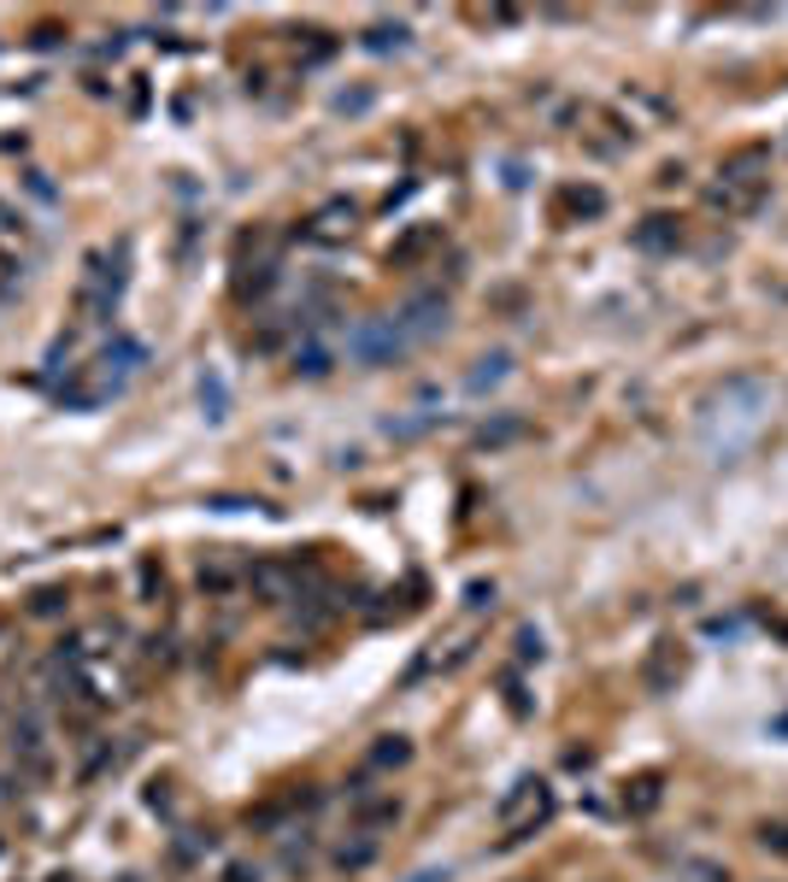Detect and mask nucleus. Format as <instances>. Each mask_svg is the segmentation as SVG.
<instances>
[{"instance_id": "10", "label": "nucleus", "mask_w": 788, "mask_h": 882, "mask_svg": "<svg viewBox=\"0 0 788 882\" xmlns=\"http://www.w3.org/2000/svg\"><path fill=\"white\" fill-rule=\"evenodd\" d=\"M659 801H665V776H659V771H647V776H636V783L624 789V812H630V818L659 812Z\"/></svg>"}, {"instance_id": "14", "label": "nucleus", "mask_w": 788, "mask_h": 882, "mask_svg": "<svg viewBox=\"0 0 788 882\" xmlns=\"http://www.w3.org/2000/svg\"><path fill=\"white\" fill-rule=\"evenodd\" d=\"M436 242H441V230H436V224H418V230H406L401 242L388 247V265H413L418 253H430Z\"/></svg>"}, {"instance_id": "17", "label": "nucleus", "mask_w": 788, "mask_h": 882, "mask_svg": "<svg viewBox=\"0 0 788 882\" xmlns=\"http://www.w3.org/2000/svg\"><path fill=\"white\" fill-rule=\"evenodd\" d=\"M559 200H565L571 212H582V218H601V212H606V195L594 189V183H577V189H565Z\"/></svg>"}, {"instance_id": "22", "label": "nucleus", "mask_w": 788, "mask_h": 882, "mask_svg": "<svg viewBox=\"0 0 788 882\" xmlns=\"http://www.w3.org/2000/svg\"><path fill=\"white\" fill-rule=\"evenodd\" d=\"M200 406H207V418H225V383L212 371H200Z\"/></svg>"}, {"instance_id": "21", "label": "nucleus", "mask_w": 788, "mask_h": 882, "mask_svg": "<svg viewBox=\"0 0 788 882\" xmlns=\"http://www.w3.org/2000/svg\"><path fill=\"white\" fill-rule=\"evenodd\" d=\"M365 47H371V54H401V47H406V24H371Z\"/></svg>"}, {"instance_id": "1", "label": "nucleus", "mask_w": 788, "mask_h": 882, "mask_svg": "<svg viewBox=\"0 0 788 882\" xmlns=\"http://www.w3.org/2000/svg\"><path fill=\"white\" fill-rule=\"evenodd\" d=\"M494 818H501V829H506V847H512V841H529L547 818H554V789H547L541 776H518V783L501 794Z\"/></svg>"}, {"instance_id": "29", "label": "nucleus", "mask_w": 788, "mask_h": 882, "mask_svg": "<svg viewBox=\"0 0 788 882\" xmlns=\"http://www.w3.org/2000/svg\"><path fill=\"white\" fill-rule=\"evenodd\" d=\"M518 659L529 665V659H541V636L536 630H518Z\"/></svg>"}, {"instance_id": "13", "label": "nucleus", "mask_w": 788, "mask_h": 882, "mask_svg": "<svg viewBox=\"0 0 788 882\" xmlns=\"http://www.w3.org/2000/svg\"><path fill=\"white\" fill-rule=\"evenodd\" d=\"M406 759H413V741H406V736H376L371 753H365V765L371 771H401Z\"/></svg>"}, {"instance_id": "25", "label": "nucleus", "mask_w": 788, "mask_h": 882, "mask_svg": "<svg viewBox=\"0 0 788 882\" xmlns=\"http://www.w3.org/2000/svg\"><path fill=\"white\" fill-rule=\"evenodd\" d=\"M430 423H436V418H401V423L388 418V436H394V441H413V436H424V430H430Z\"/></svg>"}, {"instance_id": "26", "label": "nucleus", "mask_w": 788, "mask_h": 882, "mask_svg": "<svg viewBox=\"0 0 788 882\" xmlns=\"http://www.w3.org/2000/svg\"><path fill=\"white\" fill-rule=\"evenodd\" d=\"M59 606H65V595H59V588H42V595L30 600V613H36V618H54Z\"/></svg>"}, {"instance_id": "9", "label": "nucleus", "mask_w": 788, "mask_h": 882, "mask_svg": "<svg viewBox=\"0 0 788 882\" xmlns=\"http://www.w3.org/2000/svg\"><path fill=\"white\" fill-rule=\"evenodd\" d=\"M112 300H118V271H107V265H100V253H95V260H89V277H83L77 307L89 312V318H107Z\"/></svg>"}, {"instance_id": "16", "label": "nucleus", "mask_w": 788, "mask_h": 882, "mask_svg": "<svg viewBox=\"0 0 788 882\" xmlns=\"http://www.w3.org/2000/svg\"><path fill=\"white\" fill-rule=\"evenodd\" d=\"M371 859H376V836H371V829H353V841L336 847V864H341V871H365Z\"/></svg>"}, {"instance_id": "4", "label": "nucleus", "mask_w": 788, "mask_h": 882, "mask_svg": "<svg viewBox=\"0 0 788 882\" xmlns=\"http://www.w3.org/2000/svg\"><path fill=\"white\" fill-rule=\"evenodd\" d=\"M394 324L406 330V342H430V335H441V330H448V295L424 288V295H413L401 312H394Z\"/></svg>"}, {"instance_id": "12", "label": "nucleus", "mask_w": 788, "mask_h": 882, "mask_svg": "<svg viewBox=\"0 0 788 882\" xmlns=\"http://www.w3.org/2000/svg\"><path fill=\"white\" fill-rule=\"evenodd\" d=\"M630 242H636L642 253H671V247L682 242V230H677V218H647V224L630 235Z\"/></svg>"}, {"instance_id": "8", "label": "nucleus", "mask_w": 788, "mask_h": 882, "mask_svg": "<svg viewBox=\"0 0 788 882\" xmlns=\"http://www.w3.org/2000/svg\"><path fill=\"white\" fill-rule=\"evenodd\" d=\"M348 812L359 818V829H371V836H376L383 824L401 818V801H394V794H383V789H365V783H359V789L348 794Z\"/></svg>"}, {"instance_id": "28", "label": "nucleus", "mask_w": 788, "mask_h": 882, "mask_svg": "<svg viewBox=\"0 0 788 882\" xmlns=\"http://www.w3.org/2000/svg\"><path fill=\"white\" fill-rule=\"evenodd\" d=\"M225 882H265L260 864H225Z\"/></svg>"}, {"instance_id": "30", "label": "nucleus", "mask_w": 788, "mask_h": 882, "mask_svg": "<svg viewBox=\"0 0 788 882\" xmlns=\"http://www.w3.org/2000/svg\"><path fill=\"white\" fill-rule=\"evenodd\" d=\"M371 107V95L359 89V95H336V112H365Z\"/></svg>"}, {"instance_id": "23", "label": "nucleus", "mask_w": 788, "mask_h": 882, "mask_svg": "<svg viewBox=\"0 0 788 882\" xmlns=\"http://www.w3.org/2000/svg\"><path fill=\"white\" fill-rule=\"evenodd\" d=\"M682 877H689V882H730L724 864H707V859H689V864H682Z\"/></svg>"}, {"instance_id": "6", "label": "nucleus", "mask_w": 788, "mask_h": 882, "mask_svg": "<svg viewBox=\"0 0 788 882\" xmlns=\"http://www.w3.org/2000/svg\"><path fill=\"white\" fill-rule=\"evenodd\" d=\"M248 588L260 595L265 606H283V600H300V565H283V559H260V565L248 571Z\"/></svg>"}, {"instance_id": "7", "label": "nucleus", "mask_w": 788, "mask_h": 882, "mask_svg": "<svg viewBox=\"0 0 788 882\" xmlns=\"http://www.w3.org/2000/svg\"><path fill=\"white\" fill-rule=\"evenodd\" d=\"M682 671H689V659H682L677 641H654V653L642 659V688L647 694H677Z\"/></svg>"}, {"instance_id": "18", "label": "nucleus", "mask_w": 788, "mask_h": 882, "mask_svg": "<svg viewBox=\"0 0 788 882\" xmlns=\"http://www.w3.org/2000/svg\"><path fill=\"white\" fill-rule=\"evenodd\" d=\"M524 436V418H494V423H483V430H477V448H506V441H518Z\"/></svg>"}, {"instance_id": "19", "label": "nucleus", "mask_w": 788, "mask_h": 882, "mask_svg": "<svg viewBox=\"0 0 788 882\" xmlns=\"http://www.w3.org/2000/svg\"><path fill=\"white\" fill-rule=\"evenodd\" d=\"M295 371L300 377H324V371H330V348H324L318 335H306V348H295Z\"/></svg>"}, {"instance_id": "20", "label": "nucleus", "mask_w": 788, "mask_h": 882, "mask_svg": "<svg viewBox=\"0 0 788 882\" xmlns=\"http://www.w3.org/2000/svg\"><path fill=\"white\" fill-rule=\"evenodd\" d=\"M753 841H759L770 859H788V818H765L759 829H753Z\"/></svg>"}, {"instance_id": "11", "label": "nucleus", "mask_w": 788, "mask_h": 882, "mask_svg": "<svg viewBox=\"0 0 788 882\" xmlns=\"http://www.w3.org/2000/svg\"><path fill=\"white\" fill-rule=\"evenodd\" d=\"M353 200H330V207H324L318 218H313V235L318 242H341V235H353Z\"/></svg>"}, {"instance_id": "31", "label": "nucleus", "mask_w": 788, "mask_h": 882, "mask_svg": "<svg viewBox=\"0 0 788 882\" xmlns=\"http://www.w3.org/2000/svg\"><path fill=\"white\" fill-rule=\"evenodd\" d=\"M413 882H448V871H418Z\"/></svg>"}, {"instance_id": "2", "label": "nucleus", "mask_w": 788, "mask_h": 882, "mask_svg": "<svg viewBox=\"0 0 788 882\" xmlns=\"http://www.w3.org/2000/svg\"><path fill=\"white\" fill-rule=\"evenodd\" d=\"M406 348L413 342H406V330L394 318H359L348 330V360H359V365H394Z\"/></svg>"}, {"instance_id": "27", "label": "nucleus", "mask_w": 788, "mask_h": 882, "mask_svg": "<svg viewBox=\"0 0 788 882\" xmlns=\"http://www.w3.org/2000/svg\"><path fill=\"white\" fill-rule=\"evenodd\" d=\"M466 606H471V613H483V606H494V583H471V588H466Z\"/></svg>"}, {"instance_id": "5", "label": "nucleus", "mask_w": 788, "mask_h": 882, "mask_svg": "<svg viewBox=\"0 0 788 882\" xmlns=\"http://www.w3.org/2000/svg\"><path fill=\"white\" fill-rule=\"evenodd\" d=\"M12 759H19L24 776H36V783L54 776V753H47V736H42V718H36V712H24V718L12 724Z\"/></svg>"}, {"instance_id": "24", "label": "nucleus", "mask_w": 788, "mask_h": 882, "mask_svg": "<svg viewBox=\"0 0 788 882\" xmlns=\"http://www.w3.org/2000/svg\"><path fill=\"white\" fill-rule=\"evenodd\" d=\"M200 588L225 595V588H236V571H225V565H200Z\"/></svg>"}, {"instance_id": "15", "label": "nucleus", "mask_w": 788, "mask_h": 882, "mask_svg": "<svg viewBox=\"0 0 788 882\" xmlns=\"http://www.w3.org/2000/svg\"><path fill=\"white\" fill-rule=\"evenodd\" d=\"M512 371V353H489V360H477V371L466 377V395H489L494 383H506Z\"/></svg>"}, {"instance_id": "3", "label": "nucleus", "mask_w": 788, "mask_h": 882, "mask_svg": "<svg viewBox=\"0 0 788 882\" xmlns=\"http://www.w3.org/2000/svg\"><path fill=\"white\" fill-rule=\"evenodd\" d=\"M765 177H770V147H735V154L718 165V189H735V195L765 200Z\"/></svg>"}]
</instances>
